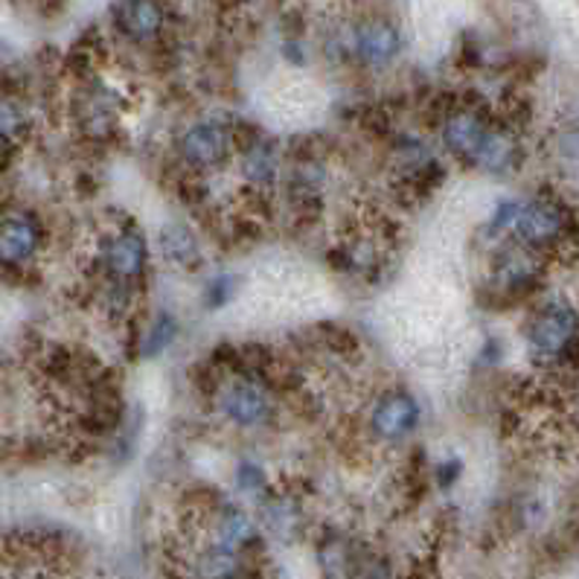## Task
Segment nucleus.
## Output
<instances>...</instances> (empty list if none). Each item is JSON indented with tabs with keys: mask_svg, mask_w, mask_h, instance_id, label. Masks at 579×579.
I'll use <instances>...</instances> for the list:
<instances>
[{
	"mask_svg": "<svg viewBox=\"0 0 579 579\" xmlns=\"http://www.w3.org/2000/svg\"><path fill=\"white\" fill-rule=\"evenodd\" d=\"M175 332H178V324H175V317L173 315H161L152 324V329H149V336L143 338V347H140V353H143L146 358H152V355L163 353V350H166V347H169L175 341Z\"/></svg>",
	"mask_w": 579,
	"mask_h": 579,
	"instance_id": "nucleus-17",
	"label": "nucleus"
},
{
	"mask_svg": "<svg viewBox=\"0 0 579 579\" xmlns=\"http://www.w3.org/2000/svg\"><path fill=\"white\" fill-rule=\"evenodd\" d=\"M146 239L137 230H119L105 244V265L119 282L137 280L146 268Z\"/></svg>",
	"mask_w": 579,
	"mask_h": 579,
	"instance_id": "nucleus-6",
	"label": "nucleus"
},
{
	"mask_svg": "<svg viewBox=\"0 0 579 579\" xmlns=\"http://www.w3.org/2000/svg\"><path fill=\"white\" fill-rule=\"evenodd\" d=\"M565 227V213L553 201H530L527 207L518 210L516 230L527 244H547L562 234Z\"/></svg>",
	"mask_w": 579,
	"mask_h": 579,
	"instance_id": "nucleus-5",
	"label": "nucleus"
},
{
	"mask_svg": "<svg viewBox=\"0 0 579 579\" xmlns=\"http://www.w3.org/2000/svg\"><path fill=\"white\" fill-rule=\"evenodd\" d=\"M222 411L234 419L236 426H260L272 414V402L263 385L239 379L222 393Z\"/></svg>",
	"mask_w": 579,
	"mask_h": 579,
	"instance_id": "nucleus-2",
	"label": "nucleus"
},
{
	"mask_svg": "<svg viewBox=\"0 0 579 579\" xmlns=\"http://www.w3.org/2000/svg\"><path fill=\"white\" fill-rule=\"evenodd\" d=\"M230 152V137L225 128L213 126V123H199L184 131L181 137V154L184 161L199 169H210L218 166Z\"/></svg>",
	"mask_w": 579,
	"mask_h": 579,
	"instance_id": "nucleus-4",
	"label": "nucleus"
},
{
	"mask_svg": "<svg viewBox=\"0 0 579 579\" xmlns=\"http://www.w3.org/2000/svg\"><path fill=\"white\" fill-rule=\"evenodd\" d=\"M236 483L242 492H260L265 487V475L260 466L254 463H239V469H236Z\"/></svg>",
	"mask_w": 579,
	"mask_h": 579,
	"instance_id": "nucleus-19",
	"label": "nucleus"
},
{
	"mask_svg": "<svg viewBox=\"0 0 579 579\" xmlns=\"http://www.w3.org/2000/svg\"><path fill=\"white\" fill-rule=\"evenodd\" d=\"M373 431L385 440H399L407 437L419 423V405L407 393H388L373 407Z\"/></svg>",
	"mask_w": 579,
	"mask_h": 579,
	"instance_id": "nucleus-3",
	"label": "nucleus"
},
{
	"mask_svg": "<svg viewBox=\"0 0 579 579\" xmlns=\"http://www.w3.org/2000/svg\"><path fill=\"white\" fill-rule=\"evenodd\" d=\"M24 123H27V117H24V111H21L15 102L0 100V140H12V137H18Z\"/></svg>",
	"mask_w": 579,
	"mask_h": 579,
	"instance_id": "nucleus-18",
	"label": "nucleus"
},
{
	"mask_svg": "<svg viewBox=\"0 0 579 579\" xmlns=\"http://www.w3.org/2000/svg\"><path fill=\"white\" fill-rule=\"evenodd\" d=\"M192 574L196 579H236L242 574V556L222 544H210L196 556Z\"/></svg>",
	"mask_w": 579,
	"mask_h": 579,
	"instance_id": "nucleus-12",
	"label": "nucleus"
},
{
	"mask_svg": "<svg viewBox=\"0 0 579 579\" xmlns=\"http://www.w3.org/2000/svg\"><path fill=\"white\" fill-rule=\"evenodd\" d=\"M265 525L277 536H289L300 527V509L291 501L274 499L265 504Z\"/></svg>",
	"mask_w": 579,
	"mask_h": 579,
	"instance_id": "nucleus-16",
	"label": "nucleus"
},
{
	"mask_svg": "<svg viewBox=\"0 0 579 579\" xmlns=\"http://www.w3.org/2000/svg\"><path fill=\"white\" fill-rule=\"evenodd\" d=\"M463 471V463L461 461H449L445 466H440V471H437V478H440V487H452L454 480L461 478Z\"/></svg>",
	"mask_w": 579,
	"mask_h": 579,
	"instance_id": "nucleus-22",
	"label": "nucleus"
},
{
	"mask_svg": "<svg viewBox=\"0 0 579 579\" xmlns=\"http://www.w3.org/2000/svg\"><path fill=\"white\" fill-rule=\"evenodd\" d=\"M487 131L489 126L475 114V111H457V114H452V117L445 119L443 140L445 146L452 149V154H457L463 161L475 163Z\"/></svg>",
	"mask_w": 579,
	"mask_h": 579,
	"instance_id": "nucleus-8",
	"label": "nucleus"
},
{
	"mask_svg": "<svg viewBox=\"0 0 579 579\" xmlns=\"http://www.w3.org/2000/svg\"><path fill=\"white\" fill-rule=\"evenodd\" d=\"M254 521L244 516L242 509L225 507L218 509L216 518V544L227 547V551H242L244 544L254 542Z\"/></svg>",
	"mask_w": 579,
	"mask_h": 579,
	"instance_id": "nucleus-14",
	"label": "nucleus"
},
{
	"mask_svg": "<svg viewBox=\"0 0 579 579\" xmlns=\"http://www.w3.org/2000/svg\"><path fill=\"white\" fill-rule=\"evenodd\" d=\"M230 294H234V280L230 277H218V280L210 282V289H207V306L218 309V306H225L227 300H230Z\"/></svg>",
	"mask_w": 579,
	"mask_h": 579,
	"instance_id": "nucleus-20",
	"label": "nucleus"
},
{
	"mask_svg": "<svg viewBox=\"0 0 579 579\" xmlns=\"http://www.w3.org/2000/svg\"><path fill=\"white\" fill-rule=\"evenodd\" d=\"M518 210H521V204H516V201H504V204H499V210H495V218H492V227L499 230V227L516 225Z\"/></svg>",
	"mask_w": 579,
	"mask_h": 579,
	"instance_id": "nucleus-21",
	"label": "nucleus"
},
{
	"mask_svg": "<svg viewBox=\"0 0 579 579\" xmlns=\"http://www.w3.org/2000/svg\"><path fill=\"white\" fill-rule=\"evenodd\" d=\"M114 15H117V27L137 41L158 36L163 27V10L158 3H119L114 7Z\"/></svg>",
	"mask_w": 579,
	"mask_h": 579,
	"instance_id": "nucleus-10",
	"label": "nucleus"
},
{
	"mask_svg": "<svg viewBox=\"0 0 579 579\" xmlns=\"http://www.w3.org/2000/svg\"><path fill=\"white\" fill-rule=\"evenodd\" d=\"M402 47L399 29L388 21H367L353 33L355 55L367 64H388Z\"/></svg>",
	"mask_w": 579,
	"mask_h": 579,
	"instance_id": "nucleus-7",
	"label": "nucleus"
},
{
	"mask_svg": "<svg viewBox=\"0 0 579 579\" xmlns=\"http://www.w3.org/2000/svg\"><path fill=\"white\" fill-rule=\"evenodd\" d=\"M38 242H41V230L33 218L12 216L0 225V256L10 260V263H18V260L36 254Z\"/></svg>",
	"mask_w": 579,
	"mask_h": 579,
	"instance_id": "nucleus-9",
	"label": "nucleus"
},
{
	"mask_svg": "<svg viewBox=\"0 0 579 579\" xmlns=\"http://www.w3.org/2000/svg\"><path fill=\"white\" fill-rule=\"evenodd\" d=\"M161 248L163 256H166L169 263L181 265V268H199L201 265V248L199 242H196V236H192L187 227H163Z\"/></svg>",
	"mask_w": 579,
	"mask_h": 579,
	"instance_id": "nucleus-15",
	"label": "nucleus"
},
{
	"mask_svg": "<svg viewBox=\"0 0 579 579\" xmlns=\"http://www.w3.org/2000/svg\"><path fill=\"white\" fill-rule=\"evenodd\" d=\"M282 53H286V59H291L294 64L303 62V55H300V50H298V45H294V41H289V45L282 47Z\"/></svg>",
	"mask_w": 579,
	"mask_h": 579,
	"instance_id": "nucleus-23",
	"label": "nucleus"
},
{
	"mask_svg": "<svg viewBox=\"0 0 579 579\" xmlns=\"http://www.w3.org/2000/svg\"><path fill=\"white\" fill-rule=\"evenodd\" d=\"M277 173H280V161H277V152L272 146L263 143V140H254L248 146L242 154V175L254 187H268V184L277 181Z\"/></svg>",
	"mask_w": 579,
	"mask_h": 579,
	"instance_id": "nucleus-13",
	"label": "nucleus"
},
{
	"mask_svg": "<svg viewBox=\"0 0 579 579\" xmlns=\"http://www.w3.org/2000/svg\"><path fill=\"white\" fill-rule=\"evenodd\" d=\"M574 332H577V315L565 303L542 309L530 324V344L544 355H562L574 347Z\"/></svg>",
	"mask_w": 579,
	"mask_h": 579,
	"instance_id": "nucleus-1",
	"label": "nucleus"
},
{
	"mask_svg": "<svg viewBox=\"0 0 579 579\" xmlns=\"http://www.w3.org/2000/svg\"><path fill=\"white\" fill-rule=\"evenodd\" d=\"M518 158V143L516 137L507 135V131H492L489 128L487 137H483V143L478 149V158L475 163L489 169V173H507L516 166Z\"/></svg>",
	"mask_w": 579,
	"mask_h": 579,
	"instance_id": "nucleus-11",
	"label": "nucleus"
}]
</instances>
